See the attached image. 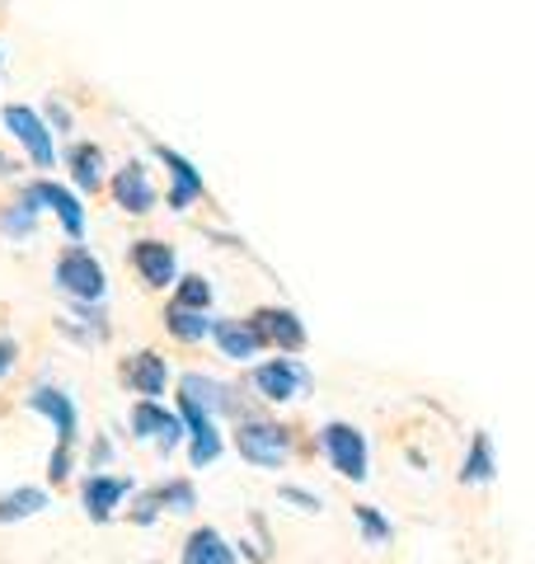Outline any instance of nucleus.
Listing matches in <instances>:
<instances>
[{
	"mask_svg": "<svg viewBox=\"0 0 535 564\" xmlns=\"http://www.w3.org/2000/svg\"><path fill=\"white\" fill-rule=\"evenodd\" d=\"M14 358H20V344H14V339H0V377H6L10 367H14Z\"/></svg>",
	"mask_w": 535,
	"mask_h": 564,
	"instance_id": "c85d7f7f",
	"label": "nucleus"
},
{
	"mask_svg": "<svg viewBox=\"0 0 535 564\" xmlns=\"http://www.w3.org/2000/svg\"><path fill=\"white\" fill-rule=\"evenodd\" d=\"M0 118H6L10 137L29 151V161H33V165H39V170H52V165H57V147H52L47 122L33 113L29 104H6V109H0Z\"/></svg>",
	"mask_w": 535,
	"mask_h": 564,
	"instance_id": "39448f33",
	"label": "nucleus"
},
{
	"mask_svg": "<svg viewBox=\"0 0 535 564\" xmlns=\"http://www.w3.org/2000/svg\"><path fill=\"white\" fill-rule=\"evenodd\" d=\"M236 443L244 452V462H254L259 470H277L282 462H287V452H292L287 429L273 423V419H244L240 433H236Z\"/></svg>",
	"mask_w": 535,
	"mask_h": 564,
	"instance_id": "20e7f679",
	"label": "nucleus"
},
{
	"mask_svg": "<svg viewBox=\"0 0 535 564\" xmlns=\"http://www.w3.org/2000/svg\"><path fill=\"white\" fill-rule=\"evenodd\" d=\"M352 522H357V532L367 536V545H390V536H395V527H390L381 518V508H371V503H357L352 508Z\"/></svg>",
	"mask_w": 535,
	"mask_h": 564,
	"instance_id": "393cba45",
	"label": "nucleus"
},
{
	"mask_svg": "<svg viewBox=\"0 0 535 564\" xmlns=\"http://www.w3.org/2000/svg\"><path fill=\"white\" fill-rule=\"evenodd\" d=\"M254 386H259V395H268L273 404H287L310 391V372L296 358H273V362L254 367Z\"/></svg>",
	"mask_w": 535,
	"mask_h": 564,
	"instance_id": "423d86ee",
	"label": "nucleus"
},
{
	"mask_svg": "<svg viewBox=\"0 0 535 564\" xmlns=\"http://www.w3.org/2000/svg\"><path fill=\"white\" fill-rule=\"evenodd\" d=\"M184 400L193 404V410H203L207 419L236 414V410H240L236 391H230L226 381H217V377H203V372H188V377H184Z\"/></svg>",
	"mask_w": 535,
	"mask_h": 564,
	"instance_id": "f8f14e48",
	"label": "nucleus"
},
{
	"mask_svg": "<svg viewBox=\"0 0 535 564\" xmlns=\"http://www.w3.org/2000/svg\"><path fill=\"white\" fill-rule=\"evenodd\" d=\"M29 410L52 419V429H57V452H52V462H47V475L62 485L70 475V447H76V437H80L76 400H70L66 391H57V386H39V391L29 395Z\"/></svg>",
	"mask_w": 535,
	"mask_h": 564,
	"instance_id": "f257e3e1",
	"label": "nucleus"
},
{
	"mask_svg": "<svg viewBox=\"0 0 535 564\" xmlns=\"http://www.w3.org/2000/svg\"><path fill=\"white\" fill-rule=\"evenodd\" d=\"M128 381L137 386V395L160 400L165 395V381H170V367H165V358H160L155 348H141V352H132V362H128Z\"/></svg>",
	"mask_w": 535,
	"mask_h": 564,
	"instance_id": "f3484780",
	"label": "nucleus"
},
{
	"mask_svg": "<svg viewBox=\"0 0 535 564\" xmlns=\"http://www.w3.org/2000/svg\"><path fill=\"white\" fill-rule=\"evenodd\" d=\"M29 193L39 203H47L52 212H57V221H62V231L70 236V240H85V207H80V198L70 188H62V184H52V180H39V184H29Z\"/></svg>",
	"mask_w": 535,
	"mask_h": 564,
	"instance_id": "ddd939ff",
	"label": "nucleus"
},
{
	"mask_svg": "<svg viewBox=\"0 0 535 564\" xmlns=\"http://www.w3.org/2000/svg\"><path fill=\"white\" fill-rule=\"evenodd\" d=\"M132 433L137 437H155V443L170 452L188 429H184V419L170 414L160 400H141V404H132Z\"/></svg>",
	"mask_w": 535,
	"mask_h": 564,
	"instance_id": "6e6552de",
	"label": "nucleus"
},
{
	"mask_svg": "<svg viewBox=\"0 0 535 564\" xmlns=\"http://www.w3.org/2000/svg\"><path fill=\"white\" fill-rule=\"evenodd\" d=\"M70 170H76V184L80 188H99L103 184V151L95 141H80V147H70Z\"/></svg>",
	"mask_w": 535,
	"mask_h": 564,
	"instance_id": "4be33fe9",
	"label": "nucleus"
},
{
	"mask_svg": "<svg viewBox=\"0 0 535 564\" xmlns=\"http://www.w3.org/2000/svg\"><path fill=\"white\" fill-rule=\"evenodd\" d=\"M174 306H184V311L211 306V282L207 278H184L178 282V292H174Z\"/></svg>",
	"mask_w": 535,
	"mask_h": 564,
	"instance_id": "a878e982",
	"label": "nucleus"
},
{
	"mask_svg": "<svg viewBox=\"0 0 535 564\" xmlns=\"http://www.w3.org/2000/svg\"><path fill=\"white\" fill-rule=\"evenodd\" d=\"M184 429H188V456H193V466H211L221 456V429H217V419H207L203 410H193V404L184 400Z\"/></svg>",
	"mask_w": 535,
	"mask_h": 564,
	"instance_id": "dca6fc26",
	"label": "nucleus"
},
{
	"mask_svg": "<svg viewBox=\"0 0 535 564\" xmlns=\"http://www.w3.org/2000/svg\"><path fill=\"white\" fill-rule=\"evenodd\" d=\"M151 503H155V513H193L198 508V489L188 480H165L160 489H151Z\"/></svg>",
	"mask_w": 535,
	"mask_h": 564,
	"instance_id": "412c9836",
	"label": "nucleus"
},
{
	"mask_svg": "<svg viewBox=\"0 0 535 564\" xmlns=\"http://www.w3.org/2000/svg\"><path fill=\"white\" fill-rule=\"evenodd\" d=\"M33 226H39V198H33V193L24 188V198H20V203H10L6 212H0V231L20 240V236L33 231Z\"/></svg>",
	"mask_w": 535,
	"mask_h": 564,
	"instance_id": "b1692460",
	"label": "nucleus"
},
{
	"mask_svg": "<svg viewBox=\"0 0 535 564\" xmlns=\"http://www.w3.org/2000/svg\"><path fill=\"white\" fill-rule=\"evenodd\" d=\"M165 329L174 334V339H184V344H198L211 334V321L203 311H184V306H170L165 311Z\"/></svg>",
	"mask_w": 535,
	"mask_h": 564,
	"instance_id": "5701e85b",
	"label": "nucleus"
},
{
	"mask_svg": "<svg viewBox=\"0 0 535 564\" xmlns=\"http://www.w3.org/2000/svg\"><path fill=\"white\" fill-rule=\"evenodd\" d=\"M282 503H296L301 513H319V508H325L310 489H296V485H282Z\"/></svg>",
	"mask_w": 535,
	"mask_h": 564,
	"instance_id": "bb28decb",
	"label": "nucleus"
},
{
	"mask_svg": "<svg viewBox=\"0 0 535 564\" xmlns=\"http://www.w3.org/2000/svg\"><path fill=\"white\" fill-rule=\"evenodd\" d=\"M493 470H498V462H493V437L489 433H474V443L466 452V466H460V480H466V485H489Z\"/></svg>",
	"mask_w": 535,
	"mask_h": 564,
	"instance_id": "6ab92c4d",
	"label": "nucleus"
},
{
	"mask_svg": "<svg viewBox=\"0 0 535 564\" xmlns=\"http://www.w3.org/2000/svg\"><path fill=\"white\" fill-rule=\"evenodd\" d=\"M319 452H325V462L343 475V480H367L371 475V452H367V437L362 429H352V423L334 419L319 429Z\"/></svg>",
	"mask_w": 535,
	"mask_h": 564,
	"instance_id": "7ed1b4c3",
	"label": "nucleus"
},
{
	"mask_svg": "<svg viewBox=\"0 0 535 564\" xmlns=\"http://www.w3.org/2000/svg\"><path fill=\"white\" fill-rule=\"evenodd\" d=\"M254 334L263 344H277L282 352H296L306 348V325L296 321V311H282V306H268V311H254Z\"/></svg>",
	"mask_w": 535,
	"mask_h": 564,
	"instance_id": "9d476101",
	"label": "nucleus"
},
{
	"mask_svg": "<svg viewBox=\"0 0 535 564\" xmlns=\"http://www.w3.org/2000/svg\"><path fill=\"white\" fill-rule=\"evenodd\" d=\"M0 174H14V165L6 161V155H0Z\"/></svg>",
	"mask_w": 535,
	"mask_h": 564,
	"instance_id": "c756f323",
	"label": "nucleus"
},
{
	"mask_svg": "<svg viewBox=\"0 0 535 564\" xmlns=\"http://www.w3.org/2000/svg\"><path fill=\"white\" fill-rule=\"evenodd\" d=\"M89 456H95V470H103V466L113 462V443H109V437H99V443L89 447Z\"/></svg>",
	"mask_w": 535,
	"mask_h": 564,
	"instance_id": "cd10ccee",
	"label": "nucleus"
},
{
	"mask_svg": "<svg viewBox=\"0 0 535 564\" xmlns=\"http://www.w3.org/2000/svg\"><path fill=\"white\" fill-rule=\"evenodd\" d=\"M113 198L122 212H132V217H141V212L155 207V184H151V170L141 161H128L118 174H113Z\"/></svg>",
	"mask_w": 535,
	"mask_h": 564,
	"instance_id": "9b49d317",
	"label": "nucleus"
},
{
	"mask_svg": "<svg viewBox=\"0 0 535 564\" xmlns=\"http://www.w3.org/2000/svg\"><path fill=\"white\" fill-rule=\"evenodd\" d=\"M47 508V494L43 489H10V494H0V522H24V518H39Z\"/></svg>",
	"mask_w": 535,
	"mask_h": 564,
	"instance_id": "aec40b11",
	"label": "nucleus"
},
{
	"mask_svg": "<svg viewBox=\"0 0 535 564\" xmlns=\"http://www.w3.org/2000/svg\"><path fill=\"white\" fill-rule=\"evenodd\" d=\"M132 263H137V273L146 278L151 288H170L174 273H178L174 245H165V240H137L132 245Z\"/></svg>",
	"mask_w": 535,
	"mask_h": 564,
	"instance_id": "2eb2a0df",
	"label": "nucleus"
},
{
	"mask_svg": "<svg viewBox=\"0 0 535 564\" xmlns=\"http://www.w3.org/2000/svg\"><path fill=\"white\" fill-rule=\"evenodd\" d=\"M128 494H132V480L95 470V475H89V480L80 485V503H85V513L95 518V522H109V518H113V508L128 499Z\"/></svg>",
	"mask_w": 535,
	"mask_h": 564,
	"instance_id": "1a4fd4ad",
	"label": "nucleus"
},
{
	"mask_svg": "<svg viewBox=\"0 0 535 564\" xmlns=\"http://www.w3.org/2000/svg\"><path fill=\"white\" fill-rule=\"evenodd\" d=\"M52 278H57V288L70 296L76 306H89V302H103V292H109V278H103V263L85 250V245H70V250H62L57 269H52Z\"/></svg>",
	"mask_w": 535,
	"mask_h": 564,
	"instance_id": "f03ea898",
	"label": "nucleus"
},
{
	"mask_svg": "<svg viewBox=\"0 0 535 564\" xmlns=\"http://www.w3.org/2000/svg\"><path fill=\"white\" fill-rule=\"evenodd\" d=\"M160 161H165V170H170V207L188 212L207 193V180L198 174V165H193L188 155H178L174 147H160Z\"/></svg>",
	"mask_w": 535,
	"mask_h": 564,
	"instance_id": "0eeeda50",
	"label": "nucleus"
},
{
	"mask_svg": "<svg viewBox=\"0 0 535 564\" xmlns=\"http://www.w3.org/2000/svg\"><path fill=\"white\" fill-rule=\"evenodd\" d=\"M211 344H217L221 358H230V362H249V358H259V348H263L254 325H249V321H230V315L211 321Z\"/></svg>",
	"mask_w": 535,
	"mask_h": 564,
	"instance_id": "4468645a",
	"label": "nucleus"
},
{
	"mask_svg": "<svg viewBox=\"0 0 535 564\" xmlns=\"http://www.w3.org/2000/svg\"><path fill=\"white\" fill-rule=\"evenodd\" d=\"M184 564H236V551H230V541L217 527H198L184 545Z\"/></svg>",
	"mask_w": 535,
	"mask_h": 564,
	"instance_id": "a211bd4d",
	"label": "nucleus"
}]
</instances>
